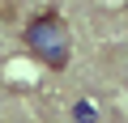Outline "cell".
<instances>
[{
	"mask_svg": "<svg viewBox=\"0 0 128 123\" xmlns=\"http://www.w3.org/2000/svg\"><path fill=\"white\" fill-rule=\"evenodd\" d=\"M22 38H26V51L38 59L43 68H51V72H64V68H68L73 34H68V26H64L60 13H38V17H30V26H26Z\"/></svg>",
	"mask_w": 128,
	"mask_h": 123,
	"instance_id": "1",
	"label": "cell"
},
{
	"mask_svg": "<svg viewBox=\"0 0 128 123\" xmlns=\"http://www.w3.org/2000/svg\"><path fill=\"white\" fill-rule=\"evenodd\" d=\"M77 123H94V110H90V102H81V106H77Z\"/></svg>",
	"mask_w": 128,
	"mask_h": 123,
	"instance_id": "2",
	"label": "cell"
}]
</instances>
